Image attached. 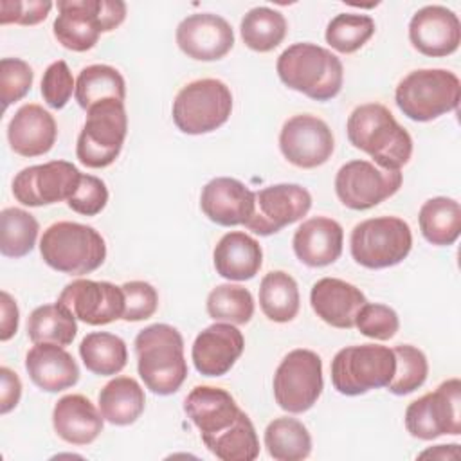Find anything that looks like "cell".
Returning a JSON list of instances; mask_svg holds the SVG:
<instances>
[{
    "instance_id": "cell-50",
    "label": "cell",
    "mask_w": 461,
    "mask_h": 461,
    "mask_svg": "<svg viewBox=\"0 0 461 461\" xmlns=\"http://www.w3.org/2000/svg\"><path fill=\"white\" fill-rule=\"evenodd\" d=\"M452 445H438L434 450L430 448V450H427V452H423L420 457H425V456H432V457H448V448H450Z\"/></svg>"
},
{
    "instance_id": "cell-46",
    "label": "cell",
    "mask_w": 461,
    "mask_h": 461,
    "mask_svg": "<svg viewBox=\"0 0 461 461\" xmlns=\"http://www.w3.org/2000/svg\"><path fill=\"white\" fill-rule=\"evenodd\" d=\"M108 202L106 184L94 175H81L76 193L67 200L68 207L83 216L99 214Z\"/></svg>"
},
{
    "instance_id": "cell-15",
    "label": "cell",
    "mask_w": 461,
    "mask_h": 461,
    "mask_svg": "<svg viewBox=\"0 0 461 461\" xmlns=\"http://www.w3.org/2000/svg\"><path fill=\"white\" fill-rule=\"evenodd\" d=\"M312 207V194L299 184H276L254 193V212L245 227L259 236H270L301 220Z\"/></svg>"
},
{
    "instance_id": "cell-16",
    "label": "cell",
    "mask_w": 461,
    "mask_h": 461,
    "mask_svg": "<svg viewBox=\"0 0 461 461\" xmlns=\"http://www.w3.org/2000/svg\"><path fill=\"white\" fill-rule=\"evenodd\" d=\"M335 148L330 126L310 113L290 117L279 133V149L283 157L303 169H313L328 162Z\"/></svg>"
},
{
    "instance_id": "cell-21",
    "label": "cell",
    "mask_w": 461,
    "mask_h": 461,
    "mask_svg": "<svg viewBox=\"0 0 461 461\" xmlns=\"http://www.w3.org/2000/svg\"><path fill=\"white\" fill-rule=\"evenodd\" d=\"M200 207L218 225H245L254 212V191L236 178L216 176L203 185Z\"/></svg>"
},
{
    "instance_id": "cell-24",
    "label": "cell",
    "mask_w": 461,
    "mask_h": 461,
    "mask_svg": "<svg viewBox=\"0 0 461 461\" xmlns=\"http://www.w3.org/2000/svg\"><path fill=\"white\" fill-rule=\"evenodd\" d=\"M58 137L54 117L43 106L29 103L16 110L7 126L9 146L22 157H40L52 149Z\"/></svg>"
},
{
    "instance_id": "cell-29",
    "label": "cell",
    "mask_w": 461,
    "mask_h": 461,
    "mask_svg": "<svg viewBox=\"0 0 461 461\" xmlns=\"http://www.w3.org/2000/svg\"><path fill=\"white\" fill-rule=\"evenodd\" d=\"M146 407V396L137 380L117 376L110 380L99 393V411L112 425L135 423Z\"/></svg>"
},
{
    "instance_id": "cell-19",
    "label": "cell",
    "mask_w": 461,
    "mask_h": 461,
    "mask_svg": "<svg viewBox=\"0 0 461 461\" xmlns=\"http://www.w3.org/2000/svg\"><path fill=\"white\" fill-rule=\"evenodd\" d=\"M409 40L412 47L425 56H448L456 52L461 43L459 18L443 5H425L411 18Z\"/></svg>"
},
{
    "instance_id": "cell-37",
    "label": "cell",
    "mask_w": 461,
    "mask_h": 461,
    "mask_svg": "<svg viewBox=\"0 0 461 461\" xmlns=\"http://www.w3.org/2000/svg\"><path fill=\"white\" fill-rule=\"evenodd\" d=\"M203 445L221 461H254L259 456L258 434L245 412L225 432L203 439Z\"/></svg>"
},
{
    "instance_id": "cell-7",
    "label": "cell",
    "mask_w": 461,
    "mask_h": 461,
    "mask_svg": "<svg viewBox=\"0 0 461 461\" xmlns=\"http://www.w3.org/2000/svg\"><path fill=\"white\" fill-rule=\"evenodd\" d=\"M126 131L128 115L122 101L106 99L90 106L76 144L77 160L92 169L110 166L122 149Z\"/></svg>"
},
{
    "instance_id": "cell-39",
    "label": "cell",
    "mask_w": 461,
    "mask_h": 461,
    "mask_svg": "<svg viewBox=\"0 0 461 461\" xmlns=\"http://www.w3.org/2000/svg\"><path fill=\"white\" fill-rule=\"evenodd\" d=\"M207 313L220 322L247 324L254 315L252 294L240 285H218L207 295Z\"/></svg>"
},
{
    "instance_id": "cell-28",
    "label": "cell",
    "mask_w": 461,
    "mask_h": 461,
    "mask_svg": "<svg viewBox=\"0 0 461 461\" xmlns=\"http://www.w3.org/2000/svg\"><path fill=\"white\" fill-rule=\"evenodd\" d=\"M216 272L229 281L252 279L263 263L261 245L249 234L232 230L220 238L212 252Z\"/></svg>"
},
{
    "instance_id": "cell-9",
    "label": "cell",
    "mask_w": 461,
    "mask_h": 461,
    "mask_svg": "<svg viewBox=\"0 0 461 461\" xmlns=\"http://www.w3.org/2000/svg\"><path fill=\"white\" fill-rule=\"evenodd\" d=\"M393 349L378 344L342 348L331 360V384L346 396L385 387L394 375Z\"/></svg>"
},
{
    "instance_id": "cell-34",
    "label": "cell",
    "mask_w": 461,
    "mask_h": 461,
    "mask_svg": "<svg viewBox=\"0 0 461 461\" xmlns=\"http://www.w3.org/2000/svg\"><path fill=\"white\" fill-rule=\"evenodd\" d=\"M76 101L83 110L106 101L117 99L124 103L126 85L121 72L110 65H88L76 81Z\"/></svg>"
},
{
    "instance_id": "cell-43",
    "label": "cell",
    "mask_w": 461,
    "mask_h": 461,
    "mask_svg": "<svg viewBox=\"0 0 461 461\" xmlns=\"http://www.w3.org/2000/svg\"><path fill=\"white\" fill-rule=\"evenodd\" d=\"M32 68L20 58H2L0 61V94L4 110L20 101L32 85Z\"/></svg>"
},
{
    "instance_id": "cell-20",
    "label": "cell",
    "mask_w": 461,
    "mask_h": 461,
    "mask_svg": "<svg viewBox=\"0 0 461 461\" xmlns=\"http://www.w3.org/2000/svg\"><path fill=\"white\" fill-rule=\"evenodd\" d=\"M245 339L230 322H214L200 331L193 342L191 358L203 376H221L241 357Z\"/></svg>"
},
{
    "instance_id": "cell-4",
    "label": "cell",
    "mask_w": 461,
    "mask_h": 461,
    "mask_svg": "<svg viewBox=\"0 0 461 461\" xmlns=\"http://www.w3.org/2000/svg\"><path fill=\"white\" fill-rule=\"evenodd\" d=\"M40 254L50 268L70 276H83L104 263L106 245L103 236L90 225L58 221L43 232Z\"/></svg>"
},
{
    "instance_id": "cell-26",
    "label": "cell",
    "mask_w": 461,
    "mask_h": 461,
    "mask_svg": "<svg viewBox=\"0 0 461 461\" xmlns=\"http://www.w3.org/2000/svg\"><path fill=\"white\" fill-rule=\"evenodd\" d=\"M25 369L32 384L47 393L65 391L79 380L76 360L58 344H34L25 357Z\"/></svg>"
},
{
    "instance_id": "cell-31",
    "label": "cell",
    "mask_w": 461,
    "mask_h": 461,
    "mask_svg": "<svg viewBox=\"0 0 461 461\" xmlns=\"http://www.w3.org/2000/svg\"><path fill=\"white\" fill-rule=\"evenodd\" d=\"M265 447L276 461H301L312 452V436L295 418H276L265 429Z\"/></svg>"
},
{
    "instance_id": "cell-25",
    "label": "cell",
    "mask_w": 461,
    "mask_h": 461,
    "mask_svg": "<svg viewBox=\"0 0 461 461\" xmlns=\"http://www.w3.org/2000/svg\"><path fill=\"white\" fill-rule=\"evenodd\" d=\"M344 230L339 221L315 216L303 225L294 234V252L308 267H326L335 263L342 254Z\"/></svg>"
},
{
    "instance_id": "cell-36",
    "label": "cell",
    "mask_w": 461,
    "mask_h": 461,
    "mask_svg": "<svg viewBox=\"0 0 461 461\" xmlns=\"http://www.w3.org/2000/svg\"><path fill=\"white\" fill-rule=\"evenodd\" d=\"M286 29L285 16L270 7L250 9L240 25L243 43L256 52L274 50L285 40Z\"/></svg>"
},
{
    "instance_id": "cell-6",
    "label": "cell",
    "mask_w": 461,
    "mask_h": 461,
    "mask_svg": "<svg viewBox=\"0 0 461 461\" xmlns=\"http://www.w3.org/2000/svg\"><path fill=\"white\" fill-rule=\"evenodd\" d=\"M459 97V77L445 68L412 70L398 83L394 92L402 113L418 122H427L456 110Z\"/></svg>"
},
{
    "instance_id": "cell-49",
    "label": "cell",
    "mask_w": 461,
    "mask_h": 461,
    "mask_svg": "<svg viewBox=\"0 0 461 461\" xmlns=\"http://www.w3.org/2000/svg\"><path fill=\"white\" fill-rule=\"evenodd\" d=\"M18 330V306L14 299L2 292V322H0V340H9Z\"/></svg>"
},
{
    "instance_id": "cell-22",
    "label": "cell",
    "mask_w": 461,
    "mask_h": 461,
    "mask_svg": "<svg viewBox=\"0 0 461 461\" xmlns=\"http://www.w3.org/2000/svg\"><path fill=\"white\" fill-rule=\"evenodd\" d=\"M184 411L200 430L202 441L225 432L243 414L230 393L212 385L194 387L185 396Z\"/></svg>"
},
{
    "instance_id": "cell-30",
    "label": "cell",
    "mask_w": 461,
    "mask_h": 461,
    "mask_svg": "<svg viewBox=\"0 0 461 461\" xmlns=\"http://www.w3.org/2000/svg\"><path fill=\"white\" fill-rule=\"evenodd\" d=\"M418 221L429 243L438 247L452 245L461 232V205L447 196L430 198L421 205Z\"/></svg>"
},
{
    "instance_id": "cell-42",
    "label": "cell",
    "mask_w": 461,
    "mask_h": 461,
    "mask_svg": "<svg viewBox=\"0 0 461 461\" xmlns=\"http://www.w3.org/2000/svg\"><path fill=\"white\" fill-rule=\"evenodd\" d=\"M355 326L358 331L375 340H389L396 335L400 328V319L396 312L380 303H366L357 313Z\"/></svg>"
},
{
    "instance_id": "cell-47",
    "label": "cell",
    "mask_w": 461,
    "mask_h": 461,
    "mask_svg": "<svg viewBox=\"0 0 461 461\" xmlns=\"http://www.w3.org/2000/svg\"><path fill=\"white\" fill-rule=\"evenodd\" d=\"M52 9V2L43 0H2L0 2V23L36 25L43 22Z\"/></svg>"
},
{
    "instance_id": "cell-35",
    "label": "cell",
    "mask_w": 461,
    "mask_h": 461,
    "mask_svg": "<svg viewBox=\"0 0 461 461\" xmlns=\"http://www.w3.org/2000/svg\"><path fill=\"white\" fill-rule=\"evenodd\" d=\"M259 306L274 322H288L299 312V288L295 279L283 272H268L259 285Z\"/></svg>"
},
{
    "instance_id": "cell-23",
    "label": "cell",
    "mask_w": 461,
    "mask_h": 461,
    "mask_svg": "<svg viewBox=\"0 0 461 461\" xmlns=\"http://www.w3.org/2000/svg\"><path fill=\"white\" fill-rule=\"evenodd\" d=\"M366 303V295L355 285L337 277L319 279L310 292V304L317 317L340 330L355 326L357 313Z\"/></svg>"
},
{
    "instance_id": "cell-17",
    "label": "cell",
    "mask_w": 461,
    "mask_h": 461,
    "mask_svg": "<svg viewBox=\"0 0 461 461\" xmlns=\"http://www.w3.org/2000/svg\"><path fill=\"white\" fill-rule=\"evenodd\" d=\"M58 303L90 326L110 324L124 313V292L108 281L76 279L61 290Z\"/></svg>"
},
{
    "instance_id": "cell-3",
    "label": "cell",
    "mask_w": 461,
    "mask_h": 461,
    "mask_svg": "<svg viewBox=\"0 0 461 461\" xmlns=\"http://www.w3.org/2000/svg\"><path fill=\"white\" fill-rule=\"evenodd\" d=\"M277 76L292 90L315 101L333 99L344 81L340 59L315 43H294L277 58Z\"/></svg>"
},
{
    "instance_id": "cell-27",
    "label": "cell",
    "mask_w": 461,
    "mask_h": 461,
    "mask_svg": "<svg viewBox=\"0 0 461 461\" xmlns=\"http://www.w3.org/2000/svg\"><path fill=\"white\" fill-rule=\"evenodd\" d=\"M103 414L83 394H67L52 411L56 434L70 445H90L103 430Z\"/></svg>"
},
{
    "instance_id": "cell-2",
    "label": "cell",
    "mask_w": 461,
    "mask_h": 461,
    "mask_svg": "<svg viewBox=\"0 0 461 461\" xmlns=\"http://www.w3.org/2000/svg\"><path fill=\"white\" fill-rule=\"evenodd\" d=\"M137 371L144 385L160 396L173 394L187 376L184 339L169 324H151L135 337Z\"/></svg>"
},
{
    "instance_id": "cell-13",
    "label": "cell",
    "mask_w": 461,
    "mask_h": 461,
    "mask_svg": "<svg viewBox=\"0 0 461 461\" xmlns=\"http://www.w3.org/2000/svg\"><path fill=\"white\" fill-rule=\"evenodd\" d=\"M402 180L400 171L378 169L367 160H351L337 171L335 193L348 209L366 211L393 196Z\"/></svg>"
},
{
    "instance_id": "cell-10",
    "label": "cell",
    "mask_w": 461,
    "mask_h": 461,
    "mask_svg": "<svg viewBox=\"0 0 461 461\" xmlns=\"http://www.w3.org/2000/svg\"><path fill=\"white\" fill-rule=\"evenodd\" d=\"M412 247V232L398 216H378L357 223L349 249L353 259L366 268H387L402 263Z\"/></svg>"
},
{
    "instance_id": "cell-1",
    "label": "cell",
    "mask_w": 461,
    "mask_h": 461,
    "mask_svg": "<svg viewBox=\"0 0 461 461\" xmlns=\"http://www.w3.org/2000/svg\"><path fill=\"white\" fill-rule=\"evenodd\" d=\"M346 131L349 142L366 151L382 169L400 171L412 155L409 131L380 103L357 106L348 117Z\"/></svg>"
},
{
    "instance_id": "cell-33",
    "label": "cell",
    "mask_w": 461,
    "mask_h": 461,
    "mask_svg": "<svg viewBox=\"0 0 461 461\" xmlns=\"http://www.w3.org/2000/svg\"><path fill=\"white\" fill-rule=\"evenodd\" d=\"M85 367L99 376L117 375L124 369L128 349L121 337L106 331H92L79 344Z\"/></svg>"
},
{
    "instance_id": "cell-48",
    "label": "cell",
    "mask_w": 461,
    "mask_h": 461,
    "mask_svg": "<svg viewBox=\"0 0 461 461\" xmlns=\"http://www.w3.org/2000/svg\"><path fill=\"white\" fill-rule=\"evenodd\" d=\"M0 412L7 414L11 409H14L22 396V382L14 371L9 367H0Z\"/></svg>"
},
{
    "instance_id": "cell-45",
    "label": "cell",
    "mask_w": 461,
    "mask_h": 461,
    "mask_svg": "<svg viewBox=\"0 0 461 461\" xmlns=\"http://www.w3.org/2000/svg\"><path fill=\"white\" fill-rule=\"evenodd\" d=\"M124 292V313L122 319L128 322L149 319L158 306L157 290L146 281H128L122 286Z\"/></svg>"
},
{
    "instance_id": "cell-18",
    "label": "cell",
    "mask_w": 461,
    "mask_h": 461,
    "mask_svg": "<svg viewBox=\"0 0 461 461\" xmlns=\"http://www.w3.org/2000/svg\"><path fill=\"white\" fill-rule=\"evenodd\" d=\"M176 45L193 59L216 61L232 49L234 32L225 18L212 13H196L178 23Z\"/></svg>"
},
{
    "instance_id": "cell-14",
    "label": "cell",
    "mask_w": 461,
    "mask_h": 461,
    "mask_svg": "<svg viewBox=\"0 0 461 461\" xmlns=\"http://www.w3.org/2000/svg\"><path fill=\"white\" fill-rule=\"evenodd\" d=\"M79 169L67 160H50L22 169L13 180L14 198L29 207H41L68 200L79 182Z\"/></svg>"
},
{
    "instance_id": "cell-11",
    "label": "cell",
    "mask_w": 461,
    "mask_h": 461,
    "mask_svg": "<svg viewBox=\"0 0 461 461\" xmlns=\"http://www.w3.org/2000/svg\"><path fill=\"white\" fill-rule=\"evenodd\" d=\"M322 360L315 351L294 349L276 369V403L292 414L306 412L322 393Z\"/></svg>"
},
{
    "instance_id": "cell-38",
    "label": "cell",
    "mask_w": 461,
    "mask_h": 461,
    "mask_svg": "<svg viewBox=\"0 0 461 461\" xmlns=\"http://www.w3.org/2000/svg\"><path fill=\"white\" fill-rule=\"evenodd\" d=\"M38 220L18 207H7L0 212V252L5 258L27 256L38 238Z\"/></svg>"
},
{
    "instance_id": "cell-5",
    "label": "cell",
    "mask_w": 461,
    "mask_h": 461,
    "mask_svg": "<svg viewBox=\"0 0 461 461\" xmlns=\"http://www.w3.org/2000/svg\"><path fill=\"white\" fill-rule=\"evenodd\" d=\"M54 20V36L68 50H90L101 32L113 31L126 18L121 0H61Z\"/></svg>"
},
{
    "instance_id": "cell-8",
    "label": "cell",
    "mask_w": 461,
    "mask_h": 461,
    "mask_svg": "<svg viewBox=\"0 0 461 461\" xmlns=\"http://www.w3.org/2000/svg\"><path fill=\"white\" fill-rule=\"evenodd\" d=\"M232 112L230 88L212 77L187 83L173 101V122L187 135L214 131Z\"/></svg>"
},
{
    "instance_id": "cell-44",
    "label": "cell",
    "mask_w": 461,
    "mask_h": 461,
    "mask_svg": "<svg viewBox=\"0 0 461 461\" xmlns=\"http://www.w3.org/2000/svg\"><path fill=\"white\" fill-rule=\"evenodd\" d=\"M72 92H76V83L68 65L63 59L50 63L41 77L43 101L50 108L59 110L68 103Z\"/></svg>"
},
{
    "instance_id": "cell-41",
    "label": "cell",
    "mask_w": 461,
    "mask_h": 461,
    "mask_svg": "<svg viewBox=\"0 0 461 461\" xmlns=\"http://www.w3.org/2000/svg\"><path fill=\"white\" fill-rule=\"evenodd\" d=\"M396 367L391 382L385 385L393 394H411L423 385L429 375L427 357L411 344H400L393 349Z\"/></svg>"
},
{
    "instance_id": "cell-12",
    "label": "cell",
    "mask_w": 461,
    "mask_h": 461,
    "mask_svg": "<svg viewBox=\"0 0 461 461\" xmlns=\"http://www.w3.org/2000/svg\"><path fill=\"white\" fill-rule=\"evenodd\" d=\"M461 382L450 378L436 391L423 394L405 409V427L412 438L436 439L461 434Z\"/></svg>"
},
{
    "instance_id": "cell-40",
    "label": "cell",
    "mask_w": 461,
    "mask_h": 461,
    "mask_svg": "<svg viewBox=\"0 0 461 461\" xmlns=\"http://www.w3.org/2000/svg\"><path fill=\"white\" fill-rule=\"evenodd\" d=\"M375 34V20L367 14L340 13L326 27V41L342 54H351L364 47Z\"/></svg>"
},
{
    "instance_id": "cell-32",
    "label": "cell",
    "mask_w": 461,
    "mask_h": 461,
    "mask_svg": "<svg viewBox=\"0 0 461 461\" xmlns=\"http://www.w3.org/2000/svg\"><path fill=\"white\" fill-rule=\"evenodd\" d=\"M76 333V317L68 308L59 303L34 308L27 321V335L34 344L49 342L65 348L72 344Z\"/></svg>"
}]
</instances>
